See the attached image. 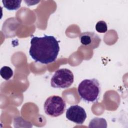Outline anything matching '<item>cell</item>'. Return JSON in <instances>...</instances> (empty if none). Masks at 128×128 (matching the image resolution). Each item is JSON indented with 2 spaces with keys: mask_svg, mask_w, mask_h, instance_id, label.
Returning a JSON list of instances; mask_svg holds the SVG:
<instances>
[{
  "mask_svg": "<svg viewBox=\"0 0 128 128\" xmlns=\"http://www.w3.org/2000/svg\"><path fill=\"white\" fill-rule=\"evenodd\" d=\"M59 52L58 41L52 36H33L30 40L29 54L36 62L52 63L56 60Z\"/></svg>",
  "mask_w": 128,
  "mask_h": 128,
  "instance_id": "1",
  "label": "cell"
},
{
  "mask_svg": "<svg viewBox=\"0 0 128 128\" xmlns=\"http://www.w3.org/2000/svg\"><path fill=\"white\" fill-rule=\"evenodd\" d=\"M101 88L96 78L85 79L78 84V92L80 98L88 102H96L100 96Z\"/></svg>",
  "mask_w": 128,
  "mask_h": 128,
  "instance_id": "2",
  "label": "cell"
},
{
  "mask_svg": "<svg viewBox=\"0 0 128 128\" xmlns=\"http://www.w3.org/2000/svg\"><path fill=\"white\" fill-rule=\"evenodd\" d=\"M44 108L47 115L52 117H57L63 114L66 108V104L62 98L54 95L47 98L44 103Z\"/></svg>",
  "mask_w": 128,
  "mask_h": 128,
  "instance_id": "3",
  "label": "cell"
},
{
  "mask_svg": "<svg viewBox=\"0 0 128 128\" xmlns=\"http://www.w3.org/2000/svg\"><path fill=\"white\" fill-rule=\"evenodd\" d=\"M74 76L70 70L61 68L55 72L50 80L51 86L54 88H66L74 82Z\"/></svg>",
  "mask_w": 128,
  "mask_h": 128,
  "instance_id": "4",
  "label": "cell"
},
{
  "mask_svg": "<svg viewBox=\"0 0 128 128\" xmlns=\"http://www.w3.org/2000/svg\"><path fill=\"white\" fill-rule=\"evenodd\" d=\"M66 118L77 124H82L86 118V114L84 109L78 105H72L66 110Z\"/></svg>",
  "mask_w": 128,
  "mask_h": 128,
  "instance_id": "5",
  "label": "cell"
},
{
  "mask_svg": "<svg viewBox=\"0 0 128 128\" xmlns=\"http://www.w3.org/2000/svg\"><path fill=\"white\" fill-rule=\"evenodd\" d=\"M80 40L83 46H88L92 49L98 48L101 42V39L99 36L91 32L81 33L80 35Z\"/></svg>",
  "mask_w": 128,
  "mask_h": 128,
  "instance_id": "6",
  "label": "cell"
},
{
  "mask_svg": "<svg viewBox=\"0 0 128 128\" xmlns=\"http://www.w3.org/2000/svg\"><path fill=\"white\" fill-rule=\"evenodd\" d=\"M21 0H2V3L4 6L9 10H18L20 6V4L22 2Z\"/></svg>",
  "mask_w": 128,
  "mask_h": 128,
  "instance_id": "7",
  "label": "cell"
},
{
  "mask_svg": "<svg viewBox=\"0 0 128 128\" xmlns=\"http://www.w3.org/2000/svg\"><path fill=\"white\" fill-rule=\"evenodd\" d=\"M89 128H106L107 122L104 118H94L89 123Z\"/></svg>",
  "mask_w": 128,
  "mask_h": 128,
  "instance_id": "8",
  "label": "cell"
},
{
  "mask_svg": "<svg viewBox=\"0 0 128 128\" xmlns=\"http://www.w3.org/2000/svg\"><path fill=\"white\" fill-rule=\"evenodd\" d=\"M12 70L8 66H2L0 70V74L2 78L6 80H9L13 76Z\"/></svg>",
  "mask_w": 128,
  "mask_h": 128,
  "instance_id": "9",
  "label": "cell"
},
{
  "mask_svg": "<svg viewBox=\"0 0 128 128\" xmlns=\"http://www.w3.org/2000/svg\"><path fill=\"white\" fill-rule=\"evenodd\" d=\"M96 30L100 33H105L108 30L106 23L104 20L98 21L95 26Z\"/></svg>",
  "mask_w": 128,
  "mask_h": 128,
  "instance_id": "10",
  "label": "cell"
}]
</instances>
